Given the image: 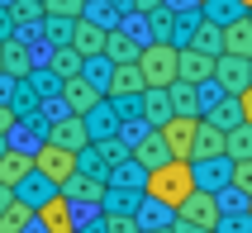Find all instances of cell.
<instances>
[{
    "label": "cell",
    "instance_id": "1",
    "mask_svg": "<svg viewBox=\"0 0 252 233\" xmlns=\"http://www.w3.org/2000/svg\"><path fill=\"white\" fill-rule=\"evenodd\" d=\"M195 191V171H190V162H181V157H167L162 166H148V176H143V195L148 200H162V205H181L186 195Z\"/></svg>",
    "mask_w": 252,
    "mask_h": 233
},
{
    "label": "cell",
    "instance_id": "2",
    "mask_svg": "<svg viewBox=\"0 0 252 233\" xmlns=\"http://www.w3.org/2000/svg\"><path fill=\"white\" fill-rule=\"evenodd\" d=\"M138 71H143V86H157V91H167L176 81V43H148L138 48Z\"/></svg>",
    "mask_w": 252,
    "mask_h": 233
},
{
    "label": "cell",
    "instance_id": "3",
    "mask_svg": "<svg viewBox=\"0 0 252 233\" xmlns=\"http://www.w3.org/2000/svg\"><path fill=\"white\" fill-rule=\"evenodd\" d=\"M195 129H200V114H171L167 124H157V133H162L167 152H171V157H181V162H190V148H195Z\"/></svg>",
    "mask_w": 252,
    "mask_h": 233
},
{
    "label": "cell",
    "instance_id": "4",
    "mask_svg": "<svg viewBox=\"0 0 252 233\" xmlns=\"http://www.w3.org/2000/svg\"><path fill=\"white\" fill-rule=\"evenodd\" d=\"M33 171H38V176H48L53 186H62V181H67L71 171H76V152L48 138V143H43V148L33 152Z\"/></svg>",
    "mask_w": 252,
    "mask_h": 233
},
{
    "label": "cell",
    "instance_id": "5",
    "mask_svg": "<svg viewBox=\"0 0 252 233\" xmlns=\"http://www.w3.org/2000/svg\"><path fill=\"white\" fill-rule=\"evenodd\" d=\"M62 105H67V114H91V110L105 105V91H100L86 71H76V76L62 81Z\"/></svg>",
    "mask_w": 252,
    "mask_h": 233
},
{
    "label": "cell",
    "instance_id": "6",
    "mask_svg": "<svg viewBox=\"0 0 252 233\" xmlns=\"http://www.w3.org/2000/svg\"><path fill=\"white\" fill-rule=\"evenodd\" d=\"M176 219H186V224H195V229H205V233H214V224H219V195L214 191H190L176 205Z\"/></svg>",
    "mask_w": 252,
    "mask_h": 233
},
{
    "label": "cell",
    "instance_id": "7",
    "mask_svg": "<svg viewBox=\"0 0 252 233\" xmlns=\"http://www.w3.org/2000/svg\"><path fill=\"white\" fill-rule=\"evenodd\" d=\"M33 224H43V233H76V209L62 191H53L43 205H33Z\"/></svg>",
    "mask_w": 252,
    "mask_h": 233
},
{
    "label": "cell",
    "instance_id": "8",
    "mask_svg": "<svg viewBox=\"0 0 252 233\" xmlns=\"http://www.w3.org/2000/svg\"><path fill=\"white\" fill-rule=\"evenodd\" d=\"M214 86H219L224 96H238L243 86H252V57L219 53V57H214Z\"/></svg>",
    "mask_w": 252,
    "mask_h": 233
},
{
    "label": "cell",
    "instance_id": "9",
    "mask_svg": "<svg viewBox=\"0 0 252 233\" xmlns=\"http://www.w3.org/2000/svg\"><path fill=\"white\" fill-rule=\"evenodd\" d=\"M100 91H105L110 100H133V96H143L148 86H143V71H138V62H114Z\"/></svg>",
    "mask_w": 252,
    "mask_h": 233
},
{
    "label": "cell",
    "instance_id": "10",
    "mask_svg": "<svg viewBox=\"0 0 252 233\" xmlns=\"http://www.w3.org/2000/svg\"><path fill=\"white\" fill-rule=\"evenodd\" d=\"M105 186H110L105 176H95V171H81V166H76V171H71L57 191L67 195L71 205H76V200H81V205H100V200H105Z\"/></svg>",
    "mask_w": 252,
    "mask_h": 233
},
{
    "label": "cell",
    "instance_id": "11",
    "mask_svg": "<svg viewBox=\"0 0 252 233\" xmlns=\"http://www.w3.org/2000/svg\"><path fill=\"white\" fill-rule=\"evenodd\" d=\"M176 81H190V86L214 81V57L200 48H176Z\"/></svg>",
    "mask_w": 252,
    "mask_h": 233
},
{
    "label": "cell",
    "instance_id": "12",
    "mask_svg": "<svg viewBox=\"0 0 252 233\" xmlns=\"http://www.w3.org/2000/svg\"><path fill=\"white\" fill-rule=\"evenodd\" d=\"M48 138L62 143V148H71V152H81V148H91V119H86V114H62V119L48 129Z\"/></svg>",
    "mask_w": 252,
    "mask_h": 233
},
{
    "label": "cell",
    "instance_id": "13",
    "mask_svg": "<svg viewBox=\"0 0 252 233\" xmlns=\"http://www.w3.org/2000/svg\"><path fill=\"white\" fill-rule=\"evenodd\" d=\"M67 43L81 57H100V53H105V24H95V19H71Z\"/></svg>",
    "mask_w": 252,
    "mask_h": 233
},
{
    "label": "cell",
    "instance_id": "14",
    "mask_svg": "<svg viewBox=\"0 0 252 233\" xmlns=\"http://www.w3.org/2000/svg\"><path fill=\"white\" fill-rule=\"evenodd\" d=\"M0 71L14 76V81H29V71H33V57L19 38H0Z\"/></svg>",
    "mask_w": 252,
    "mask_h": 233
},
{
    "label": "cell",
    "instance_id": "15",
    "mask_svg": "<svg viewBox=\"0 0 252 233\" xmlns=\"http://www.w3.org/2000/svg\"><path fill=\"white\" fill-rule=\"evenodd\" d=\"M33 171V152H24V148H10L5 143V152H0V186H19V181Z\"/></svg>",
    "mask_w": 252,
    "mask_h": 233
},
{
    "label": "cell",
    "instance_id": "16",
    "mask_svg": "<svg viewBox=\"0 0 252 233\" xmlns=\"http://www.w3.org/2000/svg\"><path fill=\"white\" fill-rule=\"evenodd\" d=\"M219 38H224V53H233V57H252V19H248V10H243L233 24L219 29Z\"/></svg>",
    "mask_w": 252,
    "mask_h": 233
},
{
    "label": "cell",
    "instance_id": "17",
    "mask_svg": "<svg viewBox=\"0 0 252 233\" xmlns=\"http://www.w3.org/2000/svg\"><path fill=\"white\" fill-rule=\"evenodd\" d=\"M128 157H133V162H138L143 171H148V166H162V162L171 157V152H167V143H162V133H157V129H148V133H143L138 143L128 148Z\"/></svg>",
    "mask_w": 252,
    "mask_h": 233
},
{
    "label": "cell",
    "instance_id": "18",
    "mask_svg": "<svg viewBox=\"0 0 252 233\" xmlns=\"http://www.w3.org/2000/svg\"><path fill=\"white\" fill-rule=\"evenodd\" d=\"M228 157H205V162H190V171H195V186L200 191H224L228 186Z\"/></svg>",
    "mask_w": 252,
    "mask_h": 233
},
{
    "label": "cell",
    "instance_id": "19",
    "mask_svg": "<svg viewBox=\"0 0 252 233\" xmlns=\"http://www.w3.org/2000/svg\"><path fill=\"white\" fill-rule=\"evenodd\" d=\"M205 157H224V129L210 119H200L195 129V148H190V162H205Z\"/></svg>",
    "mask_w": 252,
    "mask_h": 233
},
{
    "label": "cell",
    "instance_id": "20",
    "mask_svg": "<svg viewBox=\"0 0 252 233\" xmlns=\"http://www.w3.org/2000/svg\"><path fill=\"white\" fill-rule=\"evenodd\" d=\"M133 219H138V229H167V224L176 219V209L162 205V200H148V195H143L138 209H133Z\"/></svg>",
    "mask_w": 252,
    "mask_h": 233
},
{
    "label": "cell",
    "instance_id": "21",
    "mask_svg": "<svg viewBox=\"0 0 252 233\" xmlns=\"http://www.w3.org/2000/svg\"><path fill=\"white\" fill-rule=\"evenodd\" d=\"M29 224H33V205L19 200V195H10V205L0 209V233H24Z\"/></svg>",
    "mask_w": 252,
    "mask_h": 233
},
{
    "label": "cell",
    "instance_id": "22",
    "mask_svg": "<svg viewBox=\"0 0 252 233\" xmlns=\"http://www.w3.org/2000/svg\"><path fill=\"white\" fill-rule=\"evenodd\" d=\"M167 100H171V114H200L205 110V105H200V86H190V81H171Z\"/></svg>",
    "mask_w": 252,
    "mask_h": 233
},
{
    "label": "cell",
    "instance_id": "23",
    "mask_svg": "<svg viewBox=\"0 0 252 233\" xmlns=\"http://www.w3.org/2000/svg\"><path fill=\"white\" fill-rule=\"evenodd\" d=\"M105 62H138V43L124 29H105Z\"/></svg>",
    "mask_w": 252,
    "mask_h": 233
},
{
    "label": "cell",
    "instance_id": "24",
    "mask_svg": "<svg viewBox=\"0 0 252 233\" xmlns=\"http://www.w3.org/2000/svg\"><path fill=\"white\" fill-rule=\"evenodd\" d=\"M48 67H53V76H57V81H67V76H76V71L86 67V57L76 53L71 43H57V48H53V57H48Z\"/></svg>",
    "mask_w": 252,
    "mask_h": 233
},
{
    "label": "cell",
    "instance_id": "25",
    "mask_svg": "<svg viewBox=\"0 0 252 233\" xmlns=\"http://www.w3.org/2000/svg\"><path fill=\"white\" fill-rule=\"evenodd\" d=\"M138 105H143V119L153 124V129L171 119V100H167V91H157V86H148V91H143Z\"/></svg>",
    "mask_w": 252,
    "mask_h": 233
},
{
    "label": "cell",
    "instance_id": "26",
    "mask_svg": "<svg viewBox=\"0 0 252 233\" xmlns=\"http://www.w3.org/2000/svg\"><path fill=\"white\" fill-rule=\"evenodd\" d=\"M200 119H210V124H219V129H233V124H243V114H238V96H219L214 105H205V114Z\"/></svg>",
    "mask_w": 252,
    "mask_h": 233
},
{
    "label": "cell",
    "instance_id": "27",
    "mask_svg": "<svg viewBox=\"0 0 252 233\" xmlns=\"http://www.w3.org/2000/svg\"><path fill=\"white\" fill-rule=\"evenodd\" d=\"M190 48H200V53L219 57V53H224V38H219V24H210V19H195V29H190Z\"/></svg>",
    "mask_w": 252,
    "mask_h": 233
},
{
    "label": "cell",
    "instance_id": "28",
    "mask_svg": "<svg viewBox=\"0 0 252 233\" xmlns=\"http://www.w3.org/2000/svg\"><path fill=\"white\" fill-rule=\"evenodd\" d=\"M224 157L238 162V157H252V124H233L224 133Z\"/></svg>",
    "mask_w": 252,
    "mask_h": 233
},
{
    "label": "cell",
    "instance_id": "29",
    "mask_svg": "<svg viewBox=\"0 0 252 233\" xmlns=\"http://www.w3.org/2000/svg\"><path fill=\"white\" fill-rule=\"evenodd\" d=\"M53 191H57V186H53L48 176H38V171H29V176L14 186V195H19V200H29V205H43V200H48Z\"/></svg>",
    "mask_w": 252,
    "mask_h": 233
},
{
    "label": "cell",
    "instance_id": "30",
    "mask_svg": "<svg viewBox=\"0 0 252 233\" xmlns=\"http://www.w3.org/2000/svg\"><path fill=\"white\" fill-rule=\"evenodd\" d=\"M243 14V5L238 0H205V5H200V19H210V24H233V19H238Z\"/></svg>",
    "mask_w": 252,
    "mask_h": 233
},
{
    "label": "cell",
    "instance_id": "31",
    "mask_svg": "<svg viewBox=\"0 0 252 233\" xmlns=\"http://www.w3.org/2000/svg\"><path fill=\"white\" fill-rule=\"evenodd\" d=\"M214 195H219V214H248V195L238 186H224V191H214Z\"/></svg>",
    "mask_w": 252,
    "mask_h": 233
},
{
    "label": "cell",
    "instance_id": "32",
    "mask_svg": "<svg viewBox=\"0 0 252 233\" xmlns=\"http://www.w3.org/2000/svg\"><path fill=\"white\" fill-rule=\"evenodd\" d=\"M86 0H43V14H53V19H81Z\"/></svg>",
    "mask_w": 252,
    "mask_h": 233
},
{
    "label": "cell",
    "instance_id": "33",
    "mask_svg": "<svg viewBox=\"0 0 252 233\" xmlns=\"http://www.w3.org/2000/svg\"><path fill=\"white\" fill-rule=\"evenodd\" d=\"M228 186H238L243 195H252V157H238L228 166Z\"/></svg>",
    "mask_w": 252,
    "mask_h": 233
},
{
    "label": "cell",
    "instance_id": "34",
    "mask_svg": "<svg viewBox=\"0 0 252 233\" xmlns=\"http://www.w3.org/2000/svg\"><path fill=\"white\" fill-rule=\"evenodd\" d=\"M10 19H14V24H33V19H43V0H14Z\"/></svg>",
    "mask_w": 252,
    "mask_h": 233
},
{
    "label": "cell",
    "instance_id": "35",
    "mask_svg": "<svg viewBox=\"0 0 252 233\" xmlns=\"http://www.w3.org/2000/svg\"><path fill=\"white\" fill-rule=\"evenodd\" d=\"M105 233H143L138 229V219H133V214H119V209H105Z\"/></svg>",
    "mask_w": 252,
    "mask_h": 233
},
{
    "label": "cell",
    "instance_id": "36",
    "mask_svg": "<svg viewBox=\"0 0 252 233\" xmlns=\"http://www.w3.org/2000/svg\"><path fill=\"white\" fill-rule=\"evenodd\" d=\"M214 233H252V214H219Z\"/></svg>",
    "mask_w": 252,
    "mask_h": 233
},
{
    "label": "cell",
    "instance_id": "37",
    "mask_svg": "<svg viewBox=\"0 0 252 233\" xmlns=\"http://www.w3.org/2000/svg\"><path fill=\"white\" fill-rule=\"evenodd\" d=\"M148 19H153L157 38H162V43H171V33H176V19H171V14H167V5H162V10H153V14H148Z\"/></svg>",
    "mask_w": 252,
    "mask_h": 233
},
{
    "label": "cell",
    "instance_id": "38",
    "mask_svg": "<svg viewBox=\"0 0 252 233\" xmlns=\"http://www.w3.org/2000/svg\"><path fill=\"white\" fill-rule=\"evenodd\" d=\"M48 19V33H53V43H67V33H71V19H53V14H43Z\"/></svg>",
    "mask_w": 252,
    "mask_h": 233
},
{
    "label": "cell",
    "instance_id": "39",
    "mask_svg": "<svg viewBox=\"0 0 252 233\" xmlns=\"http://www.w3.org/2000/svg\"><path fill=\"white\" fill-rule=\"evenodd\" d=\"M14 124H19V110H14V105H0V138L10 133Z\"/></svg>",
    "mask_w": 252,
    "mask_h": 233
},
{
    "label": "cell",
    "instance_id": "40",
    "mask_svg": "<svg viewBox=\"0 0 252 233\" xmlns=\"http://www.w3.org/2000/svg\"><path fill=\"white\" fill-rule=\"evenodd\" d=\"M238 114H243V124H252V86L238 91Z\"/></svg>",
    "mask_w": 252,
    "mask_h": 233
},
{
    "label": "cell",
    "instance_id": "41",
    "mask_svg": "<svg viewBox=\"0 0 252 233\" xmlns=\"http://www.w3.org/2000/svg\"><path fill=\"white\" fill-rule=\"evenodd\" d=\"M128 5H133V10H138V14H153V10H162L167 0H128Z\"/></svg>",
    "mask_w": 252,
    "mask_h": 233
},
{
    "label": "cell",
    "instance_id": "42",
    "mask_svg": "<svg viewBox=\"0 0 252 233\" xmlns=\"http://www.w3.org/2000/svg\"><path fill=\"white\" fill-rule=\"evenodd\" d=\"M171 233H205V229H195V224H186V219H171Z\"/></svg>",
    "mask_w": 252,
    "mask_h": 233
},
{
    "label": "cell",
    "instance_id": "43",
    "mask_svg": "<svg viewBox=\"0 0 252 233\" xmlns=\"http://www.w3.org/2000/svg\"><path fill=\"white\" fill-rule=\"evenodd\" d=\"M10 195H14V191H10V186H0V209L10 205Z\"/></svg>",
    "mask_w": 252,
    "mask_h": 233
},
{
    "label": "cell",
    "instance_id": "44",
    "mask_svg": "<svg viewBox=\"0 0 252 233\" xmlns=\"http://www.w3.org/2000/svg\"><path fill=\"white\" fill-rule=\"evenodd\" d=\"M143 233H171V224H167V229H143Z\"/></svg>",
    "mask_w": 252,
    "mask_h": 233
},
{
    "label": "cell",
    "instance_id": "45",
    "mask_svg": "<svg viewBox=\"0 0 252 233\" xmlns=\"http://www.w3.org/2000/svg\"><path fill=\"white\" fill-rule=\"evenodd\" d=\"M238 5H243V10H252V0H238Z\"/></svg>",
    "mask_w": 252,
    "mask_h": 233
},
{
    "label": "cell",
    "instance_id": "46",
    "mask_svg": "<svg viewBox=\"0 0 252 233\" xmlns=\"http://www.w3.org/2000/svg\"><path fill=\"white\" fill-rule=\"evenodd\" d=\"M248 214H252V195H248Z\"/></svg>",
    "mask_w": 252,
    "mask_h": 233
},
{
    "label": "cell",
    "instance_id": "47",
    "mask_svg": "<svg viewBox=\"0 0 252 233\" xmlns=\"http://www.w3.org/2000/svg\"><path fill=\"white\" fill-rule=\"evenodd\" d=\"M0 152H5V138H0Z\"/></svg>",
    "mask_w": 252,
    "mask_h": 233
},
{
    "label": "cell",
    "instance_id": "48",
    "mask_svg": "<svg viewBox=\"0 0 252 233\" xmlns=\"http://www.w3.org/2000/svg\"><path fill=\"white\" fill-rule=\"evenodd\" d=\"M195 5H205V0H195Z\"/></svg>",
    "mask_w": 252,
    "mask_h": 233
},
{
    "label": "cell",
    "instance_id": "49",
    "mask_svg": "<svg viewBox=\"0 0 252 233\" xmlns=\"http://www.w3.org/2000/svg\"><path fill=\"white\" fill-rule=\"evenodd\" d=\"M248 19H252V10H248Z\"/></svg>",
    "mask_w": 252,
    "mask_h": 233
}]
</instances>
